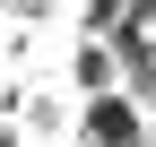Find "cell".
<instances>
[{"label": "cell", "instance_id": "cell-2", "mask_svg": "<svg viewBox=\"0 0 156 147\" xmlns=\"http://www.w3.org/2000/svg\"><path fill=\"white\" fill-rule=\"evenodd\" d=\"M78 87H95V95L113 87V43H87L78 52Z\"/></svg>", "mask_w": 156, "mask_h": 147}, {"label": "cell", "instance_id": "cell-1", "mask_svg": "<svg viewBox=\"0 0 156 147\" xmlns=\"http://www.w3.org/2000/svg\"><path fill=\"white\" fill-rule=\"evenodd\" d=\"M87 138H95V147H139V113H130V95H95V104H87Z\"/></svg>", "mask_w": 156, "mask_h": 147}]
</instances>
